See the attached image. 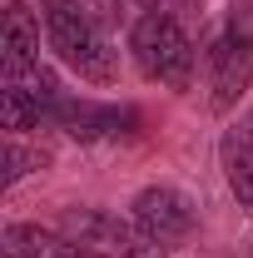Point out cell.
I'll list each match as a JSON object with an SVG mask.
<instances>
[{
    "instance_id": "obj_2",
    "label": "cell",
    "mask_w": 253,
    "mask_h": 258,
    "mask_svg": "<svg viewBox=\"0 0 253 258\" xmlns=\"http://www.w3.org/2000/svg\"><path fill=\"white\" fill-rule=\"evenodd\" d=\"M129 55L139 64L144 80L154 85H169V90H184L194 80V40L184 35L179 15H159V10H144L129 30Z\"/></svg>"
},
{
    "instance_id": "obj_7",
    "label": "cell",
    "mask_w": 253,
    "mask_h": 258,
    "mask_svg": "<svg viewBox=\"0 0 253 258\" xmlns=\"http://www.w3.org/2000/svg\"><path fill=\"white\" fill-rule=\"evenodd\" d=\"M219 164H223V179H228V194L238 199V209H253V109L223 129Z\"/></svg>"
},
{
    "instance_id": "obj_4",
    "label": "cell",
    "mask_w": 253,
    "mask_h": 258,
    "mask_svg": "<svg viewBox=\"0 0 253 258\" xmlns=\"http://www.w3.org/2000/svg\"><path fill=\"white\" fill-rule=\"evenodd\" d=\"M204 75H209V104L214 109H233L253 90V35L248 30H223L209 45Z\"/></svg>"
},
{
    "instance_id": "obj_11",
    "label": "cell",
    "mask_w": 253,
    "mask_h": 258,
    "mask_svg": "<svg viewBox=\"0 0 253 258\" xmlns=\"http://www.w3.org/2000/svg\"><path fill=\"white\" fill-rule=\"evenodd\" d=\"M134 5H144V10H159V15H179V10H189L194 0H134Z\"/></svg>"
},
{
    "instance_id": "obj_8",
    "label": "cell",
    "mask_w": 253,
    "mask_h": 258,
    "mask_svg": "<svg viewBox=\"0 0 253 258\" xmlns=\"http://www.w3.org/2000/svg\"><path fill=\"white\" fill-rule=\"evenodd\" d=\"M0 258H85L60 228H35V224H5L0 233Z\"/></svg>"
},
{
    "instance_id": "obj_3",
    "label": "cell",
    "mask_w": 253,
    "mask_h": 258,
    "mask_svg": "<svg viewBox=\"0 0 253 258\" xmlns=\"http://www.w3.org/2000/svg\"><path fill=\"white\" fill-rule=\"evenodd\" d=\"M60 233L85 258H164L169 248L154 243L134 219H119L109 209H65Z\"/></svg>"
},
{
    "instance_id": "obj_5",
    "label": "cell",
    "mask_w": 253,
    "mask_h": 258,
    "mask_svg": "<svg viewBox=\"0 0 253 258\" xmlns=\"http://www.w3.org/2000/svg\"><path fill=\"white\" fill-rule=\"evenodd\" d=\"M129 209H134L129 219L144 228L154 243H164V248H169V243H184V238L194 233V204L179 189H169V184L139 189V199H134Z\"/></svg>"
},
{
    "instance_id": "obj_10",
    "label": "cell",
    "mask_w": 253,
    "mask_h": 258,
    "mask_svg": "<svg viewBox=\"0 0 253 258\" xmlns=\"http://www.w3.org/2000/svg\"><path fill=\"white\" fill-rule=\"evenodd\" d=\"M45 164H50V154H45V149H30V144L10 139V144H5V189H15L30 169H45Z\"/></svg>"
},
{
    "instance_id": "obj_9",
    "label": "cell",
    "mask_w": 253,
    "mask_h": 258,
    "mask_svg": "<svg viewBox=\"0 0 253 258\" xmlns=\"http://www.w3.org/2000/svg\"><path fill=\"white\" fill-rule=\"evenodd\" d=\"M40 60V20L25 5H5L0 25V64H35Z\"/></svg>"
},
{
    "instance_id": "obj_6",
    "label": "cell",
    "mask_w": 253,
    "mask_h": 258,
    "mask_svg": "<svg viewBox=\"0 0 253 258\" xmlns=\"http://www.w3.org/2000/svg\"><path fill=\"white\" fill-rule=\"evenodd\" d=\"M55 124L70 139H80V144H109V139H129L134 124H139V114L124 109V104H95V99H70L65 95Z\"/></svg>"
},
{
    "instance_id": "obj_12",
    "label": "cell",
    "mask_w": 253,
    "mask_h": 258,
    "mask_svg": "<svg viewBox=\"0 0 253 258\" xmlns=\"http://www.w3.org/2000/svg\"><path fill=\"white\" fill-rule=\"evenodd\" d=\"M90 15H119V0H80Z\"/></svg>"
},
{
    "instance_id": "obj_1",
    "label": "cell",
    "mask_w": 253,
    "mask_h": 258,
    "mask_svg": "<svg viewBox=\"0 0 253 258\" xmlns=\"http://www.w3.org/2000/svg\"><path fill=\"white\" fill-rule=\"evenodd\" d=\"M40 20H45V35H50V50H55L70 70H80V80L109 85V80L119 75L104 30L95 25V15H90L80 0H40Z\"/></svg>"
}]
</instances>
